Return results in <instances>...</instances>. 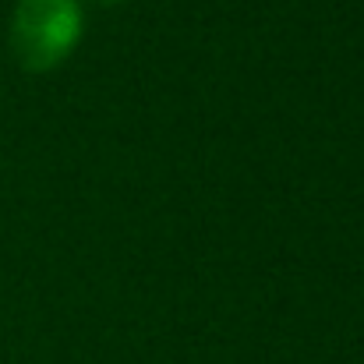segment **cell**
I'll use <instances>...</instances> for the list:
<instances>
[{"mask_svg": "<svg viewBox=\"0 0 364 364\" xmlns=\"http://www.w3.org/2000/svg\"><path fill=\"white\" fill-rule=\"evenodd\" d=\"M82 39L78 0H18L11 14V53L25 71L60 68Z\"/></svg>", "mask_w": 364, "mask_h": 364, "instance_id": "6da1fadb", "label": "cell"}, {"mask_svg": "<svg viewBox=\"0 0 364 364\" xmlns=\"http://www.w3.org/2000/svg\"><path fill=\"white\" fill-rule=\"evenodd\" d=\"M92 4H103V7H114V4H121V0H92Z\"/></svg>", "mask_w": 364, "mask_h": 364, "instance_id": "7a4b0ae2", "label": "cell"}]
</instances>
